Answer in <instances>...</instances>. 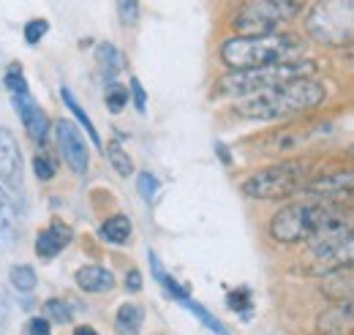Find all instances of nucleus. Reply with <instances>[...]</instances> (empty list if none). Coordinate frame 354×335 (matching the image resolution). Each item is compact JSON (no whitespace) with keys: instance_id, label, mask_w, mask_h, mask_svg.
<instances>
[{"instance_id":"obj_1","label":"nucleus","mask_w":354,"mask_h":335,"mask_svg":"<svg viewBox=\"0 0 354 335\" xmlns=\"http://www.w3.org/2000/svg\"><path fill=\"white\" fill-rule=\"evenodd\" d=\"M327 98V84L316 77H300L262 93L237 98L234 115L243 120H289L322 107Z\"/></svg>"},{"instance_id":"obj_2","label":"nucleus","mask_w":354,"mask_h":335,"mask_svg":"<svg viewBox=\"0 0 354 335\" xmlns=\"http://www.w3.org/2000/svg\"><path fill=\"white\" fill-rule=\"evenodd\" d=\"M303 39L295 33H267V36H232L221 44L218 55L229 71L259 69L283 60H295L303 52Z\"/></svg>"},{"instance_id":"obj_3","label":"nucleus","mask_w":354,"mask_h":335,"mask_svg":"<svg viewBox=\"0 0 354 335\" xmlns=\"http://www.w3.org/2000/svg\"><path fill=\"white\" fill-rule=\"evenodd\" d=\"M316 174L313 159H286L278 164H270L265 169H257L240 183L243 197L259 199V202H275L289 199L295 194H303L306 183Z\"/></svg>"},{"instance_id":"obj_4","label":"nucleus","mask_w":354,"mask_h":335,"mask_svg":"<svg viewBox=\"0 0 354 335\" xmlns=\"http://www.w3.org/2000/svg\"><path fill=\"white\" fill-rule=\"evenodd\" d=\"M316 63L313 60H283L272 66H259V69H237L226 71L221 80L216 82V93L223 98H245L254 93H262L270 87H278L283 82L300 80V77H313Z\"/></svg>"},{"instance_id":"obj_5","label":"nucleus","mask_w":354,"mask_h":335,"mask_svg":"<svg viewBox=\"0 0 354 335\" xmlns=\"http://www.w3.org/2000/svg\"><path fill=\"white\" fill-rule=\"evenodd\" d=\"M308 0H243L232 14L234 36H267L278 33L286 22L297 19Z\"/></svg>"},{"instance_id":"obj_6","label":"nucleus","mask_w":354,"mask_h":335,"mask_svg":"<svg viewBox=\"0 0 354 335\" xmlns=\"http://www.w3.org/2000/svg\"><path fill=\"white\" fill-rule=\"evenodd\" d=\"M306 30L324 46H354V0H316L306 17Z\"/></svg>"},{"instance_id":"obj_7","label":"nucleus","mask_w":354,"mask_h":335,"mask_svg":"<svg viewBox=\"0 0 354 335\" xmlns=\"http://www.w3.org/2000/svg\"><path fill=\"white\" fill-rule=\"evenodd\" d=\"M306 259H308L306 273L319 275V278L327 275V273H335V270L354 267V226L346 235H341V237H335V240H330L324 246L306 248Z\"/></svg>"},{"instance_id":"obj_8","label":"nucleus","mask_w":354,"mask_h":335,"mask_svg":"<svg viewBox=\"0 0 354 335\" xmlns=\"http://www.w3.org/2000/svg\"><path fill=\"white\" fill-rule=\"evenodd\" d=\"M306 197L333 202V205H349L354 208V167H338L333 172H316L303 188Z\"/></svg>"},{"instance_id":"obj_9","label":"nucleus","mask_w":354,"mask_h":335,"mask_svg":"<svg viewBox=\"0 0 354 335\" xmlns=\"http://www.w3.org/2000/svg\"><path fill=\"white\" fill-rule=\"evenodd\" d=\"M55 139H57V150H60L66 167L71 169L74 174L82 177L90 167L88 142H85L82 131L77 128V123H71V120H57L55 123Z\"/></svg>"},{"instance_id":"obj_10","label":"nucleus","mask_w":354,"mask_h":335,"mask_svg":"<svg viewBox=\"0 0 354 335\" xmlns=\"http://www.w3.org/2000/svg\"><path fill=\"white\" fill-rule=\"evenodd\" d=\"M0 180H3V188H11L17 194L22 191V183H25V161H22L19 142L3 126H0Z\"/></svg>"},{"instance_id":"obj_11","label":"nucleus","mask_w":354,"mask_h":335,"mask_svg":"<svg viewBox=\"0 0 354 335\" xmlns=\"http://www.w3.org/2000/svg\"><path fill=\"white\" fill-rule=\"evenodd\" d=\"M11 101H14V109H17L22 126L28 131V136L33 142H39V145L46 142V136H49V118L44 115V109L33 101V96L30 93H14Z\"/></svg>"},{"instance_id":"obj_12","label":"nucleus","mask_w":354,"mask_h":335,"mask_svg":"<svg viewBox=\"0 0 354 335\" xmlns=\"http://www.w3.org/2000/svg\"><path fill=\"white\" fill-rule=\"evenodd\" d=\"M71 240H74V229L66 221L55 218V221H49L46 229L36 235V253L41 259H55L57 253H63L71 246Z\"/></svg>"},{"instance_id":"obj_13","label":"nucleus","mask_w":354,"mask_h":335,"mask_svg":"<svg viewBox=\"0 0 354 335\" xmlns=\"http://www.w3.org/2000/svg\"><path fill=\"white\" fill-rule=\"evenodd\" d=\"M319 335H354V300H344L330 305L319 322Z\"/></svg>"},{"instance_id":"obj_14","label":"nucleus","mask_w":354,"mask_h":335,"mask_svg":"<svg viewBox=\"0 0 354 335\" xmlns=\"http://www.w3.org/2000/svg\"><path fill=\"white\" fill-rule=\"evenodd\" d=\"M74 281H77V287L82 289V292L88 294H106L115 289V273L112 270H106V267H101V264H85V267H80L77 270V275H74Z\"/></svg>"},{"instance_id":"obj_15","label":"nucleus","mask_w":354,"mask_h":335,"mask_svg":"<svg viewBox=\"0 0 354 335\" xmlns=\"http://www.w3.org/2000/svg\"><path fill=\"white\" fill-rule=\"evenodd\" d=\"M319 292L324 294L330 302L354 300V267H349V270H335V273L322 275Z\"/></svg>"},{"instance_id":"obj_16","label":"nucleus","mask_w":354,"mask_h":335,"mask_svg":"<svg viewBox=\"0 0 354 335\" xmlns=\"http://www.w3.org/2000/svg\"><path fill=\"white\" fill-rule=\"evenodd\" d=\"M19 237V218L8 191L0 185V251H11Z\"/></svg>"},{"instance_id":"obj_17","label":"nucleus","mask_w":354,"mask_h":335,"mask_svg":"<svg viewBox=\"0 0 354 335\" xmlns=\"http://www.w3.org/2000/svg\"><path fill=\"white\" fill-rule=\"evenodd\" d=\"M131 218L129 215H123V212H118V215H109L101 226H98V235H101V240H106V243H112V246H126L129 240H131Z\"/></svg>"},{"instance_id":"obj_18","label":"nucleus","mask_w":354,"mask_h":335,"mask_svg":"<svg viewBox=\"0 0 354 335\" xmlns=\"http://www.w3.org/2000/svg\"><path fill=\"white\" fill-rule=\"evenodd\" d=\"M145 322V308L136 302H123L115 314V330L118 335H139Z\"/></svg>"},{"instance_id":"obj_19","label":"nucleus","mask_w":354,"mask_h":335,"mask_svg":"<svg viewBox=\"0 0 354 335\" xmlns=\"http://www.w3.org/2000/svg\"><path fill=\"white\" fill-rule=\"evenodd\" d=\"M95 63L101 66V71L106 74V80H115V74H120L126 69V57L123 52L109 42H101L95 46Z\"/></svg>"},{"instance_id":"obj_20","label":"nucleus","mask_w":354,"mask_h":335,"mask_svg":"<svg viewBox=\"0 0 354 335\" xmlns=\"http://www.w3.org/2000/svg\"><path fill=\"white\" fill-rule=\"evenodd\" d=\"M147 259H150V270H153V278L161 284V289L169 294L172 300H177V302H183V300H188L191 294H188V287H183V284H177L175 278L161 267V262H158V256L150 251L147 253Z\"/></svg>"},{"instance_id":"obj_21","label":"nucleus","mask_w":354,"mask_h":335,"mask_svg":"<svg viewBox=\"0 0 354 335\" xmlns=\"http://www.w3.org/2000/svg\"><path fill=\"white\" fill-rule=\"evenodd\" d=\"M60 98H63V104H66V107L71 109V115L77 118V123L82 126V131H85V134H88V136H90V142H93L95 147H101L104 142H101V136H98V131H95V126H93V120H90V118H88V112L82 109V104H80V101H77V98L71 96V90H68V87H63V90H60Z\"/></svg>"},{"instance_id":"obj_22","label":"nucleus","mask_w":354,"mask_h":335,"mask_svg":"<svg viewBox=\"0 0 354 335\" xmlns=\"http://www.w3.org/2000/svg\"><path fill=\"white\" fill-rule=\"evenodd\" d=\"M8 281H11V289H17L19 294H30L39 284V275L30 264H14L8 270Z\"/></svg>"},{"instance_id":"obj_23","label":"nucleus","mask_w":354,"mask_h":335,"mask_svg":"<svg viewBox=\"0 0 354 335\" xmlns=\"http://www.w3.org/2000/svg\"><path fill=\"white\" fill-rule=\"evenodd\" d=\"M106 159H109V167L115 169V174H120V177L133 174L131 156L123 150V145H120V142H109V145H106Z\"/></svg>"},{"instance_id":"obj_24","label":"nucleus","mask_w":354,"mask_h":335,"mask_svg":"<svg viewBox=\"0 0 354 335\" xmlns=\"http://www.w3.org/2000/svg\"><path fill=\"white\" fill-rule=\"evenodd\" d=\"M183 305H185V308H188V311H191V314H194V316H196V319H199V322H202V325H205V327H207L210 333L229 335V330L223 327L221 319H216V316H213V314H210V311H207L205 305H199L196 300H191V297H188V300H183Z\"/></svg>"},{"instance_id":"obj_25","label":"nucleus","mask_w":354,"mask_h":335,"mask_svg":"<svg viewBox=\"0 0 354 335\" xmlns=\"http://www.w3.org/2000/svg\"><path fill=\"white\" fill-rule=\"evenodd\" d=\"M129 87H123L120 82H115V80H109L106 84V93H104V101H106V109L112 112V115H118V112H123L126 109V104H129Z\"/></svg>"},{"instance_id":"obj_26","label":"nucleus","mask_w":354,"mask_h":335,"mask_svg":"<svg viewBox=\"0 0 354 335\" xmlns=\"http://www.w3.org/2000/svg\"><path fill=\"white\" fill-rule=\"evenodd\" d=\"M226 305L245 316L251 311V305H254V294H251L248 287H237V289H232V292L226 294Z\"/></svg>"},{"instance_id":"obj_27","label":"nucleus","mask_w":354,"mask_h":335,"mask_svg":"<svg viewBox=\"0 0 354 335\" xmlns=\"http://www.w3.org/2000/svg\"><path fill=\"white\" fill-rule=\"evenodd\" d=\"M44 319L55 322V325H68L71 322V308L63 300H46L44 302Z\"/></svg>"},{"instance_id":"obj_28","label":"nucleus","mask_w":354,"mask_h":335,"mask_svg":"<svg viewBox=\"0 0 354 335\" xmlns=\"http://www.w3.org/2000/svg\"><path fill=\"white\" fill-rule=\"evenodd\" d=\"M136 191H139V197H142L145 202H153L156 194H158V177H156L153 172H139V177H136Z\"/></svg>"},{"instance_id":"obj_29","label":"nucleus","mask_w":354,"mask_h":335,"mask_svg":"<svg viewBox=\"0 0 354 335\" xmlns=\"http://www.w3.org/2000/svg\"><path fill=\"white\" fill-rule=\"evenodd\" d=\"M118 17L123 28H133L139 22V0H118Z\"/></svg>"},{"instance_id":"obj_30","label":"nucleus","mask_w":354,"mask_h":335,"mask_svg":"<svg viewBox=\"0 0 354 335\" xmlns=\"http://www.w3.org/2000/svg\"><path fill=\"white\" fill-rule=\"evenodd\" d=\"M46 33H49V22H46V19H30V22L25 25V30H22L25 44H30V46L41 42Z\"/></svg>"},{"instance_id":"obj_31","label":"nucleus","mask_w":354,"mask_h":335,"mask_svg":"<svg viewBox=\"0 0 354 335\" xmlns=\"http://www.w3.org/2000/svg\"><path fill=\"white\" fill-rule=\"evenodd\" d=\"M33 172H36L39 180H44L46 183V180H52V177L57 174V167H55V161H49L44 153H41V156L33 159Z\"/></svg>"},{"instance_id":"obj_32","label":"nucleus","mask_w":354,"mask_h":335,"mask_svg":"<svg viewBox=\"0 0 354 335\" xmlns=\"http://www.w3.org/2000/svg\"><path fill=\"white\" fill-rule=\"evenodd\" d=\"M49 325H52V322L44 319V316H33V319L25 322L22 335H52V327H49Z\"/></svg>"},{"instance_id":"obj_33","label":"nucleus","mask_w":354,"mask_h":335,"mask_svg":"<svg viewBox=\"0 0 354 335\" xmlns=\"http://www.w3.org/2000/svg\"><path fill=\"white\" fill-rule=\"evenodd\" d=\"M6 87H8V93L14 96V93H28V82H25V77L19 74V69H11L8 74H6Z\"/></svg>"},{"instance_id":"obj_34","label":"nucleus","mask_w":354,"mask_h":335,"mask_svg":"<svg viewBox=\"0 0 354 335\" xmlns=\"http://www.w3.org/2000/svg\"><path fill=\"white\" fill-rule=\"evenodd\" d=\"M129 96L133 98V107H136L139 112H145V107H147V93H145V87H142V82H139L136 77H131V82H129Z\"/></svg>"},{"instance_id":"obj_35","label":"nucleus","mask_w":354,"mask_h":335,"mask_svg":"<svg viewBox=\"0 0 354 335\" xmlns=\"http://www.w3.org/2000/svg\"><path fill=\"white\" fill-rule=\"evenodd\" d=\"M8 316H11V297H8V289L0 284V333L8 325Z\"/></svg>"},{"instance_id":"obj_36","label":"nucleus","mask_w":354,"mask_h":335,"mask_svg":"<svg viewBox=\"0 0 354 335\" xmlns=\"http://www.w3.org/2000/svg\"><path fill=\"white\" fill-rule=\"evenodd\" d=\"M126 289L131 294L142 292V273H139V270H129V273H126Z\"/></svg>"},{"instance_id":"obj_37","label":"nucleus","mask_w":354,"mask_h":335,"mask_svg":"<svg viewBox=\"0 0 354 335\" xmlns=\"http://www.w3.org/2000/svg\"><path fill=\"white\" fill-rule=\"evenodd\" d=\"M216 150H218V156H221L223 164H232V156H229V150H226V145H221V142H216Z\"/></svg>"},{"instance_id":"obj_38","label":"nucleus","mask_w":354,"mask_h":335,"mask_svg":"<svg viewBox=\"0 0 354 335\" xmlns=\"http://www.w3.org/2000/svg\"><path fill=\"white\" fill-rule=\"evenodd\" d=\"M74 335H98L93 327H88V325H80V327H74Z\"/></svg>"},{"instance_id":"obj_39","label":"nucleus","mask_w":354,"mask_h":335,"mask_svg":"<svg viewBox=\"0 0 354 335\" xmlns=\"http://www.w3.org/2000/svg\"><path fill=\"white\" fill-rule=\"evenodd\" d=\"M346 159H352V161H354V142L349 145V147H346Z\"/></svg>"}]
</instances>
